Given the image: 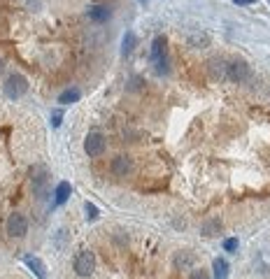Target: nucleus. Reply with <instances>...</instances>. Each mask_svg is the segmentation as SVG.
Instances as JSON below:
<instances>
[{
    "label": "nucleus",
    "instance_id": "f257e3e1",
    "mask_svg": "<svg viewBox=\"0 0 270 279\" xmlns=\"http://www.w3.org/2000/svg\"><path fill=\"white\" fill-rule=\"evenodd\" d=\"M151 61L156 65V73L158 75H166L170 70L168 67V49H166V37L158 35L151 44Z\"/></svg>",
    "mask_w": 270,
    "mask_h": 279
},
{
    "label": "nucleus",
    "instance_id": "f03ea898",
    "mask_svg": "<svg viewBox=\"0 0 270 279\" xmlns=\"http://www.w3.org/2000/svg\"><path fill=\"white\" fill-rule=\"evenodd\" d=\"M26 91H28V79H26L24 75L12 73L10 77L5 79V96H7V98L17 100V98L26 96Z\"/></svg>",
    "mask_w": 270,
    "mask_h": 279
},
{
    "label": "nucleus",
    "instance_id": "7ed1b4c3",
    "mask_svg": "<svg viewBox=\"0 0 270 279\" xmlns=\"http://www.w3.org/2000/svg\"><path fill=\"white\" fill-rule=\"evenodd\" d=\"M72 267H75V272H77L79 277H91L93 270H96V256H93V251H89V249L79 251V254L75 256Z\"/></svg>",
    "mask_w": 270,
    "mask_h": 279
},
{
    "label": "nucleus",
    "instance_id": "20e7f679",
    "mask_svg": "<svg viewBox=\"0 0 270 279\" xmlns=\"http://www.w3.org/2000/svg\"><path fill=\"white\" fill-rule=\"evenodd\" d=\"M5 233L10 237H17V240H21V237H26V233H28V219L24 217V214H10L5 221Z\"/></svg>",
    "mask_w": 270,
    "mask_h": 279
},
{
    "label": "nucleus",
    "instance_id": "39448f33",
    "mask_svg": "<svg viewBox=\"0 0 270 279\" xmlns=\"http://www.w3.org/2000/svg\"><path fill=\"white\" fill-rule=\"evenodd\" d=\"M105 147H107V140L102 137L100 133H89L84 140V152L89 154L91 158H98L105 154Z\"/></svg>",
    "mask_w": 270,
    "mask_h": 279
},
{
    "label": "nucleus",
    "instance_id": "423d86ee",
    "mask_svg": "<svg viewBox=\"0 0 270 279\" xmlns=\"http://www.w3.org/2000/svg\"><path fill=\"white\" fill-rule=\"evenodd\" d=\"M30 182H33V188L40 193L37 198H44V193H47V168L44 165L30 168Z\"/></svg>",
    "mask_w": 270,
    "mask_h": 279
},
{
    "label": "nucleus",
    "instance_id": "0eeeda50",
    "mask_svg": "<svg viewBox=\"0 0 270 279\" xmlns=\"http://www.w3.org/2000/svg\"><path fill=\"white\" fill-rule=\"evenodd\" d=\"M226 77L231 79V82H245L247 77H249V65H247L245 61H235V63H231V65L226 67Z\"/></svg>",
    "mask_w": 270,
    "mask_h": 279
},
{
    "label": "nucleus",
    "instance_id": "6e6552de",
    "mask_svg": "<svg viewBox=\"0 0 270 279\" xmlns=\"http://www.w3.org/2000/svg\"><path fill=\"white\" fill-rule=\"evenodd\" d=\"M110 170H112L114 177H126L128 172L133 170V161L128 156H117V158H112V165H110Z\"/></svg>",
    "mask_w": 270,
    "mask_h": 279
},
{
    "label": "nucleus",
    "instance_id": "1a4fd4ad",
    "mask_svg": "<svg viewBox=\"0 0 270 279\" xmlns=\"http://www.w3.org/2000/svg\"><path fill=\"white\" fill-rule=\"evenodd\" d=\"M24 263L30 267V270H33V272H35L37 279H47V265H44V263L40 261L37 256H26Z\"/></svg>",
    "mask_w": 270,
    "mask_h": 279
},
{
    "label": "nucleus",
    "instance_id": "9d476101",
    "mask_svg": "<svg viewBox=\"0 0 270 279\" xmlns=\"http://www.w3.org/2000/svg\"><path fill=\"white\" fill-rule=\"evenodd\" d=\"M70 193H72L70 182H61L59 186H56V191H54V205H63V202L70 198Z\"/></svg>",
    "mask_w": 270,
    "mask_h": 279
},
{
    "label": "nucleus",
    "instance_id": "9b49d317",
    "mask_svg": "<svg viewBox=\"0 0 270 279\" xmlns=\"http://www.w3.org/2000/svg\"><path fill=\"white\" fill-rule=\"evenodd\" d=\"M110 17H112V12H110V7H105V5H98V7H91V10H89V19L98 21V24L107 21Z\"/></svg>",
    "mask_w": 270,
    "mask_h": 279
},
{
    "label": "nucleus",
    "instance_id": "f8f14e48",
    "mask_svg": "<svg viewBox=\"0 0 270 279\" xmlns=\"http://www.w3.org/2000/svg\"><path fill=\"white\" fill-rule=\"evenodd\" d=\"M135 44H138V40H135V33L128 31L126 35H124V40H121V56H131V51L135 49Z\"/></svg>",
    "mask_w": 270,
    "mask_h": 279
},
{
    "label": "nucleus",
    "instance_id": "ddd939ff",
    "mask_svg": "<svg viewBox=\"0 0 270 279\" xmlns=\"http://www.w3.org/2000/svg\"><path fill=\"white\" fill-rule=\"evenodd\" d=\"M79 98H82V91H79V89H68V91H63L59 96V103L61 105H72V103H77Z\"/></svg>",
    "mask_w": 270,
    "mask_h": 279
},
{
    "label": "nucleus",
    "instance_id": "4468645a",
    "mask_svg": "<svg viewBox=\"0 0 270 279\" xmlns=\"http://www.w3.org/2000/svg\"><path fill=\"white\" fill-rule=\"evenodd\" d=\"M212 267H214V279H226L228 277V263L224 261V258H214Z\"/></svg>",
    "mask_w": 270,
    "mask_h": 279
},
{
    "label": "nucleus",
    "instance_id": "2eb2a0df",
    "mask_svg": "<svg viewBox=\"0 0 270 279\" xmlns=\"http://www.w3.org/2000/svg\"><path fill=\"white\" fill-rule=\"evenodd\" d=\"M222 231V224L219 221H210V224H205V235H214V233Z\"/></svg>",
    "mask_w": 270,
    "mask_h": 279
},
{
    "label": "nucleus",
    "instance_id": "dca6fc26",
    "mask_svg": "<svg viewBox=\"0 0 270 279\" xmlns=\"http://www.w3.org/2000/svg\"><path fill=\"white\" fill-rule=\"evenodd\" d=\"M84 210H86V219H89V221L98 219V210H96V205H91V202H86V205H84Z\"/></svg>",
    "mask_w": 270,
    "mask_h": 279
},
{
    "label": "nucleus",
    "instance_id": "f3484780",
    "mask_svg": "<svg viewBox=\"0 0 270 279\" xmlns=\"http://www.w3.org/2000/svg\"><path fill=\"white\" fill-rule=\"evenodd\" d=\"M224 249H226V251H231V254H233L235 249H238V240H235V237H228L226 242H224Z\"/></svg>",
    "mask_w": 270,
    "mask_h": 279
},
{
    "label": "nucleus",
    "instance_id": "a211bd4d",
    "mask_svg": "<svg viewBox=\"0 0 270 279\" xmlns=\"http://www.w3.org/2000/svg\"><path fill=\"white\" fill-rule=\"evenodd\" d=\"M189 279H210V274L205 272V270H196V272H193Z\"/></svg>",
    "mask_w": 270,
    "mask_h": 279
},
{
    "label": "nucleus",
    "instance_id": "6ab92c4d",
    "mask_svg": "<svg viewBox=\"0 0 270 279\" xmlns=\"http://www.w3.org/2000/svg\"><path fill=\"white\" fill-rule=\"evenodd\" d=\"M61 119H63V112H54V116H51V123H54V128L61 126Z\"/></svg>",
    "mask_w": 270,
    "mask_h": 279
},
{
    "label": "nucleus",
    "instance_id": "aec40b11",
    "mask_svg": "<svg viewBox=\"0 0 270 279\" xmlns=\"http://www.w3.org/2000/svg\"><path fill=\"white\" fill-rule=\"evenodd\" d=\"M233 3H235V5H252L254 0H233Z\"/></svg>",
    "mask_w": 270,
    "mask_h": 279
},
{
    "label": "nucleus",
    "instance_id": "412c9836",
    "mask_svg": "<svg viewBox=\"0 0 270 279\" xmlns=\"http://www.w3.org/2000/svg\"><path fill=\"white\" fill-rule=\"evenodd\" d=\"M3 67H5V65H3V58H0V73H3Z\"/></svg>",
    "mask_w": 270,
    "mask_h": 279
}]
</instances>
